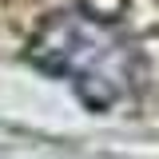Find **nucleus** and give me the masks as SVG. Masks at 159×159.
I'll return each mask as SVG.
<instances>
[{
	"label": "nucleus",
	"mask_w": 159,
	"mask_h": 159,
	"mask_svg": "<svg viewBox=\"0 0 159 159\" xmlns=\"http://www.w3.org/2000/svg\"><path fill=\"white\" fill-rule=\"evenodd\" d=\"M28 56L40 72L76 88L92 111H111L135 96L139 60L123 28L88 12H60L36 32Z\"/></svg>",
	"instance_id": "nucleus-1"
}]
</instances>
